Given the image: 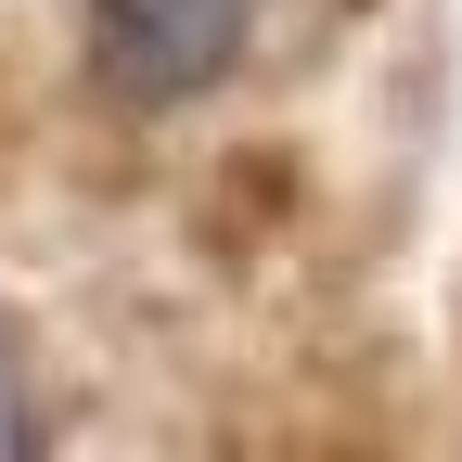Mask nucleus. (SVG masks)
Returning <instances> with one entry per match:
<instances>
[{
    "instance_id": "f257e3e1",
    "label": "nucleus",
    "mask_w": 462,
    "mask_h": 462,
    "mask_svg": "<svg viewBox=\"0 0 462 462\" xmlns=\"http://www.w3.org/2000/svg\"><path fill=\"white\" fill-rule=\"evenodd\" d=\"M78 51H90V90L116 116H193L245 78L257 0H90Z\"/></svg>"
},
{
    "instance_id": "f03ea898",
    "label": "nucleus",
    "mask_w": 462,
    "mask_h": 462,
    "mask_svg": "<svg viewBox=\"0 0 462 462\" xmlns=\"http://www.w3.org/2000/svg\"><path fill=\"white\" fill-rule=\"evenodd\" d=\"M51 437V398H39V360H26V334L0 321V462L14 449H39Z\"/></svg>"
}]
</instances>
